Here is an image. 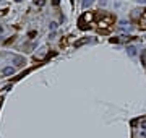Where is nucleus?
I'll list each match as a JSON object with an SVG mask.
<instances>
[{
	"label": "nucleus",
	"instance_id": "9d476101",
	"mask_svg": "<svg viewBox=\"0 0 146 138\" xmlns=\"http://www.w3.org/2000/svg\"><path fill=\"white\" fill-rule=\"evenodd\" d=\"M16 2H20V0H16Z\"/></svg>",
	"mask_w": 146,
	"mask_h": 138
},
{
	"label": "nucleus",
	"instance_id": "20e7f679",
	"mask_svg": "<svg viewBox=\"0 0 146 138\" xmlns=\"http://www.w3.org/2000/svg\"><path fill=\"white\" fill-rule=\"evenodd\" d=\"M84 42H88V38H84V39H81V41H78V42H76L75 46H76V47H80V46H83Z\"/></svg>",
	"mask_w": 146,
	"mask_h": 138
},
{
	"label": "nucleus",
	"instance_id": "f257e3e1",
	"mask_svg": "<svg viewBox=\"0 0 146 138\" xmlns=\"http://www.w3.org/2000/svg\"><path fill=\"white\" fill-rule=\"evenodd\" d=\"M127 52H128V55H135V54H136V49H135L133 46H128V47H127Z\"/></svg>",
	"mask_w": 146,
	"mask_h": 138
},
{
	"label": "nucleus",
	"instance_id": "7ed1b4c3",
	"mask_svg": "<svg viewBox=\"0 0 146 138\" xmlns=\"http://www.w3.org/2000/svg\"><path fill=\"white\" fill-rule=\"evenodd\" d=\"M13 71H15V70L11 68V67H7V68H3V73H5V75H11V73H13Z\"/></svg>",
	"mask_w": 146,
	"mask_h": 138
},
{
	"label": "nucleus",
	"instance_id": "1a4fd4ad",
	"mask_svg": "<svg viewBox=\"0 0 146 138\" xmlns=\"http://www.w3.org/2000/svg\"><path fill=\"white\" fill-rule=\"evenodd\" d=\"M141 135H143V136H144V138H146V132H143V133H141Z\"/></svg>",
	"mask_w": 146,
	"mask_h": 138
},
{
	"label": "nucleus",
	"instance_id": "423d86ee",
	"mask_svg": "<svg viewBox=\"0 0 146 138\" xmlns=\"http://www.w3.org/2000/svg\"><path fill=\"white\" fill-rule=\"evenodd\" d=\"M140 127L143 128V132H146V119H143V120H141V124H140Z\"/></svg>",
	"mask_w": 146,
	"mask_h": 138
},
{
	"label": "nucleus",
	"instance_id": "0eeeda50",
	"mask_svg": "<svg viewBox=\"0 0 146 138\" xmlns=\"http://www.w3.org/2000/svg\"><path fill=\"white\" fill-rule=\"evenodd\" d=\"M109 42H112V44H117V42H119V39H117V38H111V39H109Z\"/></svg>",
	"mask_w": 146,
	"mask_h": 138
},
{
	"label": "nucleus",
	"instance_id": "6e6552de",
	"mask_svg": "<svg viewBox=\"0 0 146 138\" xmlns=\"http://www.w3.org/2000/svg\"><path fill=\"white\" fill-rule=\"evenodd\" d=\"M52 3L54 5H59V0H52Z\"/></svg>",
	"mask_w": 146,
	"mask_h": 138
},
{
	"label": "nucleus",
	"instance_id": "39448f33",
	"mask_svg": "<svg viewBox=\"0 0 146 138\" xmlns=\"http://www.w3.org/2000/svg\"><path fill=\"white\" fill-rule=\"evenodd\" d=\"M93 3V0H83V7L86 8V7H89V5Z\"/></svg>",
	"mask_w": 146,
	"mask_h": 138
},
{
	"label": "nucleus",
	"instance_id": "f03ea898",
	"mask_svg": "<svg viewBox=\"0 0 146 138\" xmlns=\"http://www.w3.org/2000/svg\"><path fill=\"white\" fill-rule=\"evenodd\" d=\"M141 65H143V67H146V50L141 52Z\"/></svg>",
	"mask_w": 146,
	"mask_h": 138
}]
</instances>
